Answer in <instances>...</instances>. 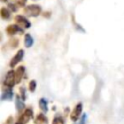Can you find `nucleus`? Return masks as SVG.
<instances>
[{
  "mask_svg": "<svg viewBox=\"0 0 124 124\" xmlns=\"http://www.w3.org/2000/svg\"><path fill=\"white\" fill-rule=\"evenodd\" d=\"M39 106L41 108V109L44 111V112H46L47 111V101L45 99V98H41L40 101H39Z\"/></svg>",
  "mask_w": 124,
  "mask_h": 124,
  "instance_id": "obj_12",
  "label": "nucleus"
},
{
  "mask_svg": "<svg viewBox=\"0 0 124 124\" xmlns=\"http://www.w3.org/2000/svg\"><path fill=\"white\" fill-rule=\"evenodd\" d=\"M0 15H1L2 18H4V19H8V18H10V12H9L8 9L5 8V7H3V8L1 9V11H0Z\"/></svg>",
  "mask_w": 124,
  "mask_h": 124,
  "instance_id": "obj_14",
  "label": "nucleus"
},
{
  "mask_svg": "<svg viewBox=\"0 0 124 124\" xmlns=\"http://www.w3.org/2000/svg\"><path fill=\"white\" fill-rule=\"evenodd\" d=\"M16 2L17 3V5L18 6H24L25 4H26V2H27V0H16Z\"/></svg>",
  "mask_w": 124,
  "mask_h": 124,
  "instance_id": "obj_18",
  "label": "nucleus"
},
{
  "mask_svg": "<svg viewBox=\"0 0 124 124\" xmlns=\"http://www.w3.org/2000/svg\"><path fill=\"white\" fill-rule=\"evenodd\" d=\"M86 118H87V115H86V114H82L81 118H80L79 120H78V124H85V122H86Z\"/></svg>",
  "mask_w": 124,
  "mask_h": 124,
  "instance_id": "obj_17",
  "label": "nucleus"
},
{
  "mask_svg": "<svg viewBox=\"0 0 124 124\" xmlns=\"http://www.w3.org/2000/svg\"><path fill=\"white\" fill-rule=\"evenodd\" d=\"M8 6H9V7H10V8L12 9V11H14V12H16V6L14 5V4H12V3H10V4L8 5Z\"/></svg>",
  "mask_w": 124,
  "mask_h": 124,
  "instance_id": "obj_20",
  "label": "nucleus"
},
{
  "mask_svg": "<svg viewBox=\"0 0 124 124\" xmlns=\"http://www.w3.org/2000/svg\"><path fill=\"white\" fill-rule=\"evenodd\" d=\"M34 41H33V38L30 34H26L25 37H24V44H25V46L26 47H30L32 45H33Z\"/></svg>",
  "mask_w": 124,
  "mask_h": 124,
  "instance_id": "obj_13",
  "label": "nucleus"
},
{
  "mask_svg": "<svg viewBox=\"0 0 124 124\" xmlns=\"http://www.w3.org/2000/svg\"><path fill=\"white\" fill-rule=\"evenodd\" d=\"M15 20H16L18 24H20L21 26H23V28H29L30 25H31V23L29 22V20H28L26 17H24L23 16H20V15L16 16V18H15Z\"/></svg>",
  "mask_w": 124,
  "mask_h": 124,
  "instance_id": "obj_6",
  "label": "nucleus"
},
{
  "mask_svg": "<svg viewBox=\"0 0 124 124\" xmlns=\"http://www.w3.org/2000/svg\"><path fill=\"white\" fill-rule=\"evenodd\" d=\"M36 85H37V83H36V81L35 80H31L30 82H29V90L30 91H35V89H36Z\"/></svg>",
  "mask_w": 124,
  "mask_h": 124,
  "instance_id": "obj_16",
  "label": "nucleus"
},
{
  "mask_svg": "<svg viewBox=\"0 0 124 124\" xmlns=\"http://www.w3.org/2000/svg\"><path fill=\"white\" fill-rule=\"evenodd\" d=\"M13 98V90L11 87H5L3 89L2 95H1V100H12Z\"/></svg>",
  "mask_w": 124,
  "mask_h": 124,
  "instance_id": "obj_7",
  "label": "nucleus"
},
{
  "mask_svg": "<svg viewBox=\"0 0 124 124\" xmlns=\"http://www.w3.org/2000/svg\"><path fill=\"white\" fill-rule=\"evenodd\" d=\"M16 83V78H15V72L14 71H9L6 74L5 79H4V85L5 87H13Z\"/></svg>",
  "mask_w": 124,
  "mask_h": 124,
  "instance_id": "obj_3",
  "label": "nucleus"
},
{
  "mask_svg": "<svg viewBox=\"0 0 124 124\" xmlns=\"http://www.w3.org/2000/svg\"><path fill=\"white\" fill-rule=\"evenodd\" d=\"M20 92H21V99H25V88L24 87H21L20 88Z\"/></svg>",
  "mask_w": 124,
  "mask_h": 124,
  "instance_id": "obj_19",
  "label": "nucleus"
},
{
  "mask_svg": "<svg viewBox=\"0 0 124 124\" xmlns=\"http://www.w3.org/2000/svg\"><path fill=\"white\" fill-rule=\"evenodd\" d=\"M2 1H3V2H5V1H7V0H2Z\"/></svg>",
  "mask_w": 124,
  "mask_h": 124,
  "instance_id": "obj_21",
  "label": "nucleus"
},
{
  "mask_svg": "<svg viewBox=\"0 0 124 124\" xmlns=\"http://www.w3.org/2000/svg\"><path fill=\"white\" fill-rule=\"evenodd\" d=\"M16 108L18 111H21L24 108V103H23V99H20L19 96H16Z\"/></svg>",
  "mask_w": 124,
  "mask_h": 124,
  "instance_id": "obj_11",
  "label": "nucleus"
},
{
  "mask_svg": "<svg viewBox=\"0 0 124 124\" xmlns=\"http://www.w3.org/2000/svg\"><path fill=\"white\" fill-rule=\"evenodd\" d=\"M52 124H65V122H64V120H63V118H62L61 116L57 115V116H55V117L53 118Z\"/></svg>",
  "mask_w": 124,
  "mask_h": 124,
  "instance_id": "obj_15",
  "label": "nucleus"
},
{
  "mask_svg": "<svg viewBox=\"0 0 124 124\" xmlns=\"http://www.w3.org/2000/svg\"><path fill=\"white\" fill-rule=\"evenodd\" d=\"M32 117H33V109L31 108H27L24 110V112L18 117L16 124H26L30 119H32Z\"/></svg>",
  "mask_w": 124,
  "mask_h": 124,
  "instance_id": "obj_1",
  "label": "nucleus"
},
{
  "mask_svg": "<svg viewBox=\"0 0 124 124\" xmlns=\"http://www.w3.org/2000/svg\"><path fill=\"white\" fill-rule=\"evenodd\" d=\"M23 55H24V51H23V49H19V50L16 53V55L13 57V59L11 60L10 66H11V67H15L18 62H20V61H21V59H22Z\"/></svg>",
  "mask_w": 124,
  "mask_h": 124,
  "instance_id": "obj_5",
  "label": "nucleus"
},
{
  "mask_svg": "<svg viewBox=\"0 0 124 124\" xmlns=\"http://www.w3.org/2000/svg\"><path fill=\"white\" fill-rule=\"evenodd\" d=\"M35 124H47V118L43 113H40L36 117Z\"/></svg>",
  "mask_w": 124,
  "mask_h": 124,
  "instance_id": "obj_10",
  "label": "nucleus"
},
{
  "mask_svg": "<svg viewBox=\"0 0 124 124\" xmlns=\"http://www.w3.org/2000/svg\"><path fill=\"white\" fill-rule=\"evenodd\" d=\"M24 72H25V68H24L23 66H19V67H18V68L16 70V72H15L16 83H18V82H20L21 78H23V74H24Z\"/></svg>",
  "mask_w": 124,
  "mask_h": 124,
  "instance_id": "obj_9",
  "label": "nucleus"
},
{
  "mask_svg": "<svg viewBox=\"0 0 124 124\" xmlns=\"http://www.w3.org/2000/svg\"><path fill=\"white\" fill-rule=\"evenodd\" d=\"M42 9L39 5H36V4H33V5H29L27 6L25 9H24V13L28 16H38L41 13Z\"/></svg>",
  "mask_w": 124,
  "mask_h": 124,
  "instance_id": "obj_2",
  "label": "nucleus"
},
{
  "mask_svg": "<svg viewBox=\"0 0 124 124\" xmlns=\"http://www.w3.org/2000/svg\"><path fill=\"white\" fill-rule=\"evenodd\" d=\"M6 31H7V34H9V35H15V34H17V33H22V29L19 28L16 24L9 25L6 29Z\"/></svg>",
  "mask_w": 124,
  "mask_h": 124,
  "instance_id": "obj_8",
  "label": "nucleus"
},
{
  "mask_svg": "<svg viewBox=\"0 0 124 124\" xmlns=\"http://www.w3.org/2000/svg\"><path fill=\"white\" fill-rule=\"evenodd\" d=\"M81 111H82V104L81 103H78V105H76V107L74 108L72 113H71V119L76 122L78 120L80 114H81Z\"/></svg>",
  "mask_w": 124,
  "mask_h": 124,
  "instance_id": "obj_4",
  "label": "nucleus"
}]
</instances>
